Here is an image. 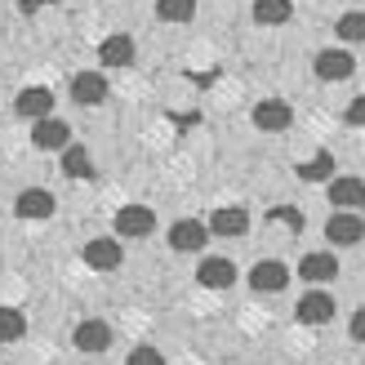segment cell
Instances as JSON below:
<instances>
[{
	"label": "cell",
	"instance_id": "obj_16",
	"mask_svg": "<svg viewBox=\"0 0 365 365\" xmlns=\"http://www.w3.org/2000/svg\"><path fill=\"white\" fill-rule=\"evenodd\" d=\"M196 281L205 289H227L236 281V267H232V259H218V254H214V259H205L196 267Z\"/></svg>",
	"mask_w": 365,
	"mask_h": 365
},
{
	"label": "cell",
	"instance_id": "obj_13",
	"mask_svg": "<svg viewBox=\"0 0 365 365\" xmlns=\"http://www.w3.org/2000/svg\"><path fill=\"white\" fill-rule=\"evenodd\" d=\"M18 116H27V120H45V116H53V89H45V85H27L23 94H18Z\"/></svg>",
	"mask_w": 365,
	"mask_h": 365
},
{
	"label": "cell",
	"instance_id": "obj_23",
	"mask_svg": "<svg viewBox=\"0 0 365 365\" xmlns=\"http://www.w3.org/2000/svg\"><path fill=\"white\" fill-rule=\"evenodd\" d=\"M27 334V317L18 307H0V343H18Z\"/></svg>",
	"mask_w": 365,
	"mask_h": 365
},
{
	"label": "cell",
	"instance_id": "obj_26",
	"mask_svg": "<svg viewBox=\"0 0 365 365\" xmlns=\"http://www.w3.org/2000/svg\"><path fill=\"white\" fill-rule=\"evenodd\" d=\"M343 120H348V125H352V130H365V94L348 103V112H343Z\"/></svg>",
	"mask_w": 365,
	"mask_h": 365
},
{
	"label": "cell",
	"instance_id": "obj_15",
	"mask_svg": "<svg viewBox=\"0 0 365 365\" xmlns=\"http://www.w3.org/2000/svg\"><path fill=\"white\" fill-rule=\"evenodd\" d=\"M14 214H18V218H49V214H53V196H49L45 187H27V192H18Z\"/></svg>",
	"mask_w": 365,
	"mask_h": 365
},
{
	"label": "cell",
	"instance_id": "obj_9",
	"mask_svg": "<svg viewBox=\"0 0 365 365\" xmlns=\"http://www.w3.org/2000/svg\"><path fill=\"white\" fill-rule=\"evenodd\" d=\"M299 277L312 281V285H325V281L339 277V259H334L330 250H312V254H303V259H299Z\"/></svg>",
	"mask_w": 365,
	"mask_h": 365
},
{
	"label": "cell",
	"instance_id": "obj_14",
	"mask_svg": "<svg viewBox=\"0 0 365 365\" xmlns=\"http://www.w3.org/2000/svg\"><path fill=\"white\" fill-rule=\"evenodd\" d=\"M289 120H294V112H289V103H281V98H267V103L254 107V125H259V130H267V134L289 130Z\"/></svg>",
	"mask_w": 365,
	"mask_h": 365
},
{
	"label": "cell",
	"instance_id": "obj_18",
	"mask_svg": "<svg viewBox=\"0 0 365 365\" xmlns=\"http://www.w3.org/2000/svg\"><path fill=\"white\" fill-rule=\"evenodd\" d=\"M245 227H250V214L241 205H223V210H214V218H210L214 236H245Z\"/></svg>",
	"mask_w": 365,
	"mask_h": 365
},
{
	"label": "cell",
	"instance_id": "obj_28",
	"mask_svg": "<svg viewBox=\"0 0 365 365\" xmlns=\"http://www.w3.org/2000/svg\"><path fill=\"white\" fill-rule=\"evenodd\" d=\"M352 339L365 343V312H352Z\"/></svg>",
	"mask_w": 365,
	"mask_h": 365
},
{
	"label": "cell",
	"instance_id": "obj_24",
	"mask_svg": "<svg viewBox=\"0 0 365 365\" xmlns=\"http://www.w3.org/2000/svg\"><path fill=\"white\" fill-rule=\"evenodd\" d=\"M196 14V0H156V18L160 23H187Z\"/></svg>",
	"mask_w": 365,
	"mask_h": 365
},
{
	"label": "cell",
	"instance_id": "obj_8",
	"mask_svg": "<svg viewBox=\"0 0 365 365\" xmlns=\"http://www.w3.org/2000/svg\"><path fill=\"white\" fill-rule=\"evenodd\" d=\"M67 138H71V130H67V120H58V116H45V120H36V125H31V143H36V152H63V148H67Z\"/></svg>",
	"mask_w": 365,
	"mask_h": 365
},
{
	"label": "cell",
	"instance_id": "obj_2",
	"mask_svg": "<svg viewBox=\"0 0 365 365\" xmlns=\"http://www.w3.org/2000/svg\"><path fill=\"white\" fill-rule=\"evenodd\" d=\"M156 232V214L148 205H125L116 214V236H125V241H138V236H152Z\"/></svg>",
	"mask_w": 365,
	"mask_h": 365
},
{
	"label": "cell",
	"instance_id": "obj_25",
	"mask_svg": "<svg viewBox=\"0 0 365 365\" xmlns=\"http://www.w3.org/2000/svg\"><path fill=\"white\" fill-rule=\"evenodd\" d=\"M267 218H277V223L303 232V210H294V205H277V210H267Z\"/></svg>",
	"mask_w": 365,
	"mask_h": 365
},
{
	"label": "cell",
	"instance_id": "obj_4",
	"mask_svg": "<svg viewBox=\"0 0 365 365\" xmlns=\"http://www.w3.org/2000/svg\"><path fill=\"white\" fill-rule=\"evenodd\" d=\"M294 317L303 325H325V321H334V299L325 294V289H307V294L294 303Z\"/></svg>",
	"mask_w": 365,
	"mask_h": 365
},
{
	"label": "cell",
	"instance_id": "obj_1",
	"mask_svg": "<svg viewBox=\"0 0 365 365\" xmlns=\"http://www.w3.org/2000/svg\"><path fill=\"white\" fill-rule=\"evenodd\" d=\"M325 241H330V245H361L365 241V218L356 210L330 214V223H325Z\"/></svg>",
	"mask_w": 365,
	"mask_h": 365
},
{
	"label": "cell",
	"instance_id": "obj_6",
	"mask_svg": "<svg viewBox=\"0 0 365 365\" xmlns=\"http://www.w3.org/2000/svg\"><path fill=\"white\" fill-rule=\"evenodd\" d=\"M205 241H210V223H196V218H178V223L170 227V250H178V254H196Z\"/></svg>",
	"mask_w": 365,
	"mask_h": 365
},
{
	"label": "cell",
	"instance_id": "obj_20",
	"mask_svg": "<svg viewBox=\"0 0 365 365\" xmlns=\"http://www.w3.org/2000/svg\"><path fill=\"white\" fill-rule=\"evenodd\" d=\"M289 14H294V5H289V0H254V23H263V27L289 23Z\"/></svg>",
	"mask_w": 365,
	"mask_h": 365
},
{
	"label": "cell",
	"instance_id": "obj_3",
	"mask_svg": "<svg viewBox=\"0 0 365 365\" xmlns=\"http://www.w3.org/2000/svg\"><path fill=\"white\" fill-rule=\"evenodd\" d=\"M250 285L259 289V294H281V289L289 285V267L281 259H263V263H254Z\"/></svg>",
	"mask_w": 365,
	"mask_h": 365
},
{
	"label": "cell",
	"instance_id": "obj_12",
	"mask_svg": "<svg viewBox=\"0 0 365 365\" xmlns=\"http://www.w3.org/2000/svg\"><path fill=\"white\" fill-rule=\"evenodd\" d=\"M312 67H317L321 81H348L352 71H356V58H352L348 49H321Z\"/></svg>",
	"mask_w": 365,
	"mask_h": 365
},
{
	"label": "cell",
	"instance_id": "obj_27",
	"mask_svg": "<svg viewBox=\"0 0 365 365\" xmlns=\"http://www.w3.org/2000/svg\"><path fill=\"white\" fill-rule=\"evenodd\" d=\"M125 365H165V356H160L156 348H134Z\"/></svg>",
	"mask_w": 365,
	"mask_h": 365
},
{
	"label": "cell",
	"instance_id": "obj_29",
	"mask_svg": "<svg viewBox=\"0 0 365 365\" xmlns=\"http://www.w3.org/2000/svg\"><path fill=\"white\" fill-rule=\"evenodd\" d=\"M53 0H23V14H41V9H49Z\"/></svg>",
	"mask_w": 365,
	"mask_h": 365
},
{
	"label": "cell",
	"instance_id": "obj_17",
	"mask_svg": "<svg viewBox=\"0 0 365 365\" xmlns=\"http://www.w3.org/2000/svg\"><path fill=\"white\" fill-rule=\"evenodd\" d=\"M98 63H103V67H130V63H134V41H130L125 31L107 36V41L98 45Z\"/></svg>",
	"mask_w": 365,
	"mask_h": 365
},
{
	"label": "cell",
	"instance_id": "obj_11",
	"mask_svg": "<svg viewBox=\"0 0 365 365\" xmlns=\"http://www.w3.org/2000/svg\"><path fill=\"white\" fill-rule=\"evenodd\" d=\"M120 259H125V245L116 236H98V241L85 245V263L94 272H112V267H120Z\"/></svg>",
	"mask_w": 365,
	"mask_h": 365
},
{
	"label": "cell",
	"instance_id": "obj_19",
	"mask_svg": "<svg viewBox=\"0 0 365 365\" xmlns=\"http://www.w3.org/2000/svg\"><path fill=\"white\" fill-rule=\"evenodd\" d=\"M63 174L67 178H94V156L81 143H67L63 148Z\"/></svg>",
	"mask_w": 365,
	"mask_h": 365
},
{
	"label": "cell",
	"instance_id": "obj_7",
	"mask_svg": "<svg viewBox=\"0 0 365 365\" xmlns=\"http://www.w3.org/2000/svg\"><path fill=\"white\" fill-rule=\"evenodd\" d=\"M325 192H330V205L334 210H361L365 205V182L352 178V174H334Z\"/></svg>",
	"mask_w": 365,
	"mask_h": 365
},
{
	"label": "cell",
	"instance_id": "obj_22",
	"mask_svg": "<svg viewBox=\"0 0 365 365\" xmlns=\"http://www.w3.org/2000/svg\"><path fill=\"white\" fill-rule=\"evenodd\" d=\"M339 41H348V45H365V14L361 9H348V14H339Z\"/></svg>",
	"mask_w": 365,
	"mask_h": 365
},
{
	"label": "cell",
	"instance_id": "obj_21",
	"mask_svg": "<svg viewBox=\"0 0 365 365\" xmlns=\"http://www.w3.org/2000/svg\"><path fill=\"white\" fill-rule=\"evenodd\" d=\"M294 174H299L303 182H325V178L334 174V156H330V152H317L312 160H299Z\"/></svg>",
	"mask_w": 365,
	"mask_h": 365
},
{
	"label": "cell",
	"instance_id": "obj_10",
	"mask_svg": "<svg viewBox=\"0 0 365 365\" xmlns=\"http://www.w3.org/2000/svg\"><path fill=\"white\" fill-rule=\"evenodd\" d=\"M71 103H81V107L107 103V76L103 71H81V76H71Z\"/></svg>",
	"mask_w": 365,
	"mask_h": 365
},
{
	"label": "cell",
	"instance_id": "obj_5",
	"mask_svg": "<svg viewBox=\"0 0 365 365\" xmlns=\"http://www.w3.org/2000/svg\"><path fill=\"white\" fill-rule=\"evenodd\" d=\"M71 343H76V352H107L112 348V325L107 321H81L76 330H71Z\"/></svg>",
	"mask_w": 365,
	"mask_h": 365
}]
</instances>
